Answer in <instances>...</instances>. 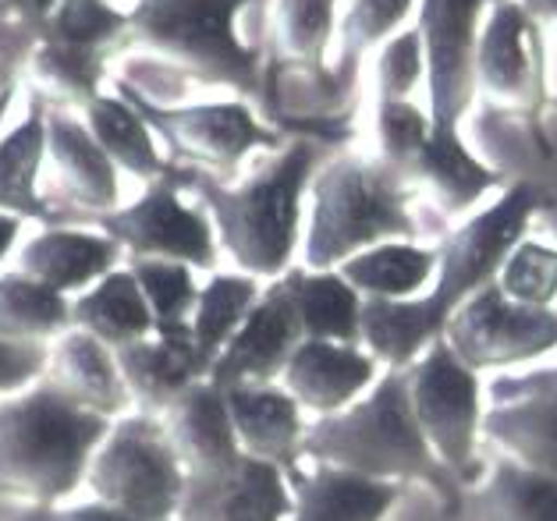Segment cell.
<instances>
[{"instance_id":"obj_1","label":"cell","mask_w":557,"mask_h":521,"mask_svg":"<svg viewBox=\"0 0 557 521\" xmlns=\"http://www.w3.org/2000/svg\"><path fill=\"white\" fill-rule=\"evenodd\" d=\"M540 210L536 185H511L494 206L461 224L437 249V281L419 298H362L359 345L387 369H409L444 337L451 312L480 287L497 281L500 263L522 241Z\"/></svg>"},{"instance_id":"obj_2","label":"cell","mask_w":557,"mask_h":521,"mask_svg":"<svg viewBox=\"0 0 557 521\" xmlns=\"http://www.w3.org/2000/svg\"><path fill=\"white\" fill-rule=\"evenodd\" d=\"M320 168V142L295 139L246 182L224 185L210 174H185V185L207 210L221 252L238 273L277 281L292 270L302 238V206Z\"/></svg>"},{"instance_id":"obj_3","label":"cell","mask_w":557,"mask_h":521,"mask_svg":"<svg viewBox=\"0 0 557 521\" xmlns=\"http://www.w3.org/2000/svg\"><path fill=\"white\" fill-rule=\"evenodd\" d=\"M107 430L111 419L75 408L44 380L0 397V507L33 514L67 504Z\"/></svg>"},{"instance_id":"obj_4","label":"cell","mask_w":557,"mask_h":521,"mask_svg":"<svg viewBox=\"0 0 557 521\" xmlns=\"http://www.w3.org/2000/svg\"><path fill=\"white\" fill-rule=\"evenodd\" d=\"M412 188L401 171L376 157H334L309 182V224L302 235L306 270H337L380 241L416 238Z\"/></svg>"},{"instance_id":"obj_5","label":"cell","mask_w":557,"mask_h":521,"mask_svg":"<svg viewBox=\"0 0 557 521\" xmlns=\"http://www.w3.org/2000/svg\"><path fill=\"white\" fill-rule=\"evenodd\" d=\"M302 458L380 483H401V479L433 486L444 483V464L416 426L405 369H387V376L356 405L312 422L306 430Z\"/></svg>"},{"instance_id":"obj_6","label":"cell","mask_w":557,"mask_h":521,"mask_svg":"<svg viewBox=\"0 0 557 521\" xmlns=\"http://www.w3.org/2000/svg\"><path fill=\"white\" fill-rule=\"evenodd\" d=\"M252 0H135L125 36L164 53L182 72L242 96L260 92V53L238 36V15Z\"/></svg>"},{"instance_id":"obj_7","label":"cell","mask_w":557,"mask_h":521,"mask_svg":"<svg viewBox=\"0 0 557 521\" xmlns=\"http://www.w3.org/2000/svg\"><path fill=\"white\" fill-rule=\"evenodd\" d=\"M89 500L111 504L135 521H174L185 497V469L157 415L128 411L92 450Z\"/></svg>"},{"instance_id":"obj_8","label":"cell","mask_w":557,"mask_h":521,"mask_svg":"<svg viewBox=\"0 0 557 521\" xmlns=\"http://www.w3.org/2000/svg\"><path fill=\"white\" fill-rule=\"evenodd\" d=\"M125 89L143 111L146 125L178 160L193 163L199 174H235L252 149L281 146L277 132L267 128L252 114L246 100H207V103H174L160 107L146 100L139 89Z\"/></svg>"},{"instance_id":"obj_9","label":"cell","mask_w":557,"mask_h":521,"mask_svg":"<svg viewBox=\"0 0 557 521\" xmlns=\"http://www.w3.org/2000/svg\"><path fill=\"white\" fill-rule=\"evenodd\" d=\"M92 227L114 238L128 259H174V263L210 273L221 263V245H216L207 210L182 199L174 171L146 185L135 202L103 213L100 221H92Z\"/></svg>"},{"instance_id":"obj_10","label":"cell","mask_w":557,"mask_h":521,"mask_svg":"<svg viewBox=\"0 0 557 521\" xmlns=\"http://www.w3.org/2000/svg\"><path fill=\"white\" fill-rule=\"evenodd\" d=\"M405 387L416 426L426 436L430 450L444 472L461 475L475 461V436L483 430L480 380L441 337L405 369Z\"/></svg>"},{"instance_id":"obj_11","label":"cell","mask_w":557,"mask_h":521,"mask_svg":"<svg viewBox=\"0 0 557 521\" xmlns=\"http://www.w3.org/2000/svg\"><path fill=\"white\" fill-rule=\"evenodd\" d=\"M444 345L472 373L519 365L557 348V312L522 306L491 281L451 312L444 326Z\"/></svg>"},{"instance_id":"obj_12","label":"cell","mask_w":557,"mask_h":521,"mask_svg":"<svg viewBox=\"0 0 557 521\" xmlns=\"http://www.w3.org/2000/svg\"><path fill=\"white\" fill-rule=\"evenodd\" d=\"M543 25L519 0H491L475 44V89L491 103L536 111L547 100Z\"/></svg>"},{"instance_id":"obj_13","label":"cell","mask_w":557,"mask_h":521,"mask_svg":"<svg viewBox=\"0 0 557 521\" xmlns=\"http://www.w3.org/2000/svg\"><path fill=\"white\" fill-rule=\"evenodd\" d=\"M486 0H423L419 36L426 50L430 128H461L475 100V44Z\"/></svg>"},{"instance_id":"obj_14","label":"cell","mask_w":557,"mask_h":521,"mask_svg":"<svg viewBox=\"0 0 557 521\" xmlns=\"http://www.w3.org/2000/svg\"><path fill=\"white\" fill-rule=\"evenodd\" d=\"M298 345H302V326L295 317L288 281L277 277L263 287L249 317L242 320L224 351L213 359L207 380L221 390L277 383Z\"/></svg>"},{"instance_id":"obj_15","label":"cell","mask_w":557,"mask_h":521,"mask_svg":"<svg viewBox=\"0 0 557 521\" xmlns=\"http://www.w3.org/2000/svg\"><path fill=\"white\" fill-rule=\"evenodd\" d=\"M117 174L121 171L114 168V160L103 153L75 111L58 107V111L47 114L44 185L58 191L64 206H72L86 221H100L103 213L121 206Z\"/></svg>"},{"instance_id":"obj_16","label":"cell","mask_w":557,"mask_h":521,"mask_svg":"<svg viewBox=\"0 0 557 521\" xmlns=\"http://www.w3.org/2000/svg\"><path fill=\"white\" fill-rule=\"evenodd\" d=\"M288 472L242 455L238 464L210 479H188L174 521H288Z\"/></svg>"},{"instance_id":"obj_17","label":"cell","mask_w":557,"mask_h":521,"mask_svg":"<svg viewBox=\"0 0 557 521\" xmlns=\"http://www.w3.org/2000/svg\"><path fill=\"white\" fill-rule=\"evenodd\" d=\"M18 266L25 277L39 281L64 298L83 295L100 277L121 266V245L107 238L100 227L78 224H44L33 238L18 245Z\"/></svg>"},{"instance_id":"obj_18","label":"cell","mask_w":557,"mask_h":521,"mask_svg":"<svg viewBox=\"0 0 557 521\" xmlns=\"http://www.w3.org/2000/svg\"><path fill=\"white\" fill-rule=\"evenodd\" d=\"M491 394L494 408L483 411V433L508 461L557 475V390L508 376L497 380Z\"/></svg>"},{"instance_id":"obj_19","label":"cell","mask_w":557,"mask_h":521,"mask_svg":"<svg viewBox=\"0 0 557 521\" xmlns=\"http://www.w3.org/2000/svg\"><path fill=\"white\" fill-rule=\"evenodd\" d=\"M380 362L362 345H337V340H302L281 373V387L298 408L327 419L356 405L373 387Z\"/></svg>"},{"instance_id":"obj_20","label":"cell","mask_w":557,"mask_h":521,"mask_svg":"<svg viewBox=\"0 0 557 521\" xmlns=\"http://www.w3.org/2000/svg\"><path fill=\"white\" fill-rule=\"evenodd\" d=\"M50 390H58L64 401H72L75 408L92 411L100 419H121L128 415L132 397L125 387V376L117 369L114 348H107L103 340L89 337L86 331H67L47 345V365L44 376Z\"/></svg>"},{"instance_id":"obj_21","label":"cell","mask_w":557,"mask_h":521,"mask_svg":"<svg viewBox=\"0 0 557 521\" xmlns=\"http://www.w3.org/2000/svg\"><path fill=\"white\" fill-rule=\"evenodd\" d=\"M160 426H164L174 455L182 461L185 483L188 479L221 475L242 458L238 436L227 415L224 390L213 387L210 380L193 383V387L160 415Z\"/></svg>"},{"instance_id":"obj_22","label":"cell","mask_w":557,"mask_h":521,"mask_svg":"<svg viewBox=\"0 0 557 521\" xmlns=\"http://www.w3.org/2000/svg\"><path fill=\"white\" fill-rule=\"evenodd\" d=\"M117 369L125 376L132 408L143 415H164L193 383L207 380V365L193 348L188 326L153 331L135 345L117 348Z\"/></svg>"},{"instance_id":"obj_23","label":"cell","mask_w":557,"mask_h":521,"mask_svg":"<svg viewBox=\"0 0 557 521\" xmlns=\"http://www.w3.org/2000/svg\"><path fill=\"white\" fill-rule=\"evenodd\" d=\"M224 401L242 455L292 472L295 461L302 458L309 430L295 397L281 383H252V387L224 390Z\"/></svg>"},{"instance_id":"obj_24","label":"cell","mask_w":557,"mask_h":521,"mask_svg":"<svg viewBox=\"0 0 557 521\" xmlns=\"http://www.w3.org/2000/svg\"><path fill=\"white\" fill-rule=\"evenodd\" d=\"M78 117L89 128L92 139L100 142V149L114 160V168L121 174L135 177V182L153 185L160 177L171 174V163L160 153V139L153 128L146 125L143 111L135 107L132 96L121 89L117 92H97L89 103L78 107Z\"/></svg>"},{"instance_id":"obj_25","label":"cell","mask_w":557,"mask_h":521,"mask_svg":"<svg viewBox=\"0 0 557 521\" xmlns=\"http://www.w3.org/2000/svg\"><path fill=\"white\" fill-rule=\"evenodd\" d=\"M398 493V483L317 464L309 475H298L292 483L288 521H384Z\"/></svg>"},{"instance_id":"obj_26","label":"cell","mask_w":557,"mask_h":521,"mask_svg":"<svg viewBox=\"0 0 557 521\" xmlns=\"http://www.w3.org/2000/svg\"><path fill=\"white\" fill-rule=\"evenodd\" d=\"M47 160V107L33 103L29 114L0 135V213L22 216L25 224H58V213L44 196Z\"/></svg>"},{"instance_id":"obj_27","label":"cell","mask_w":557,"mask_h":521,"mask_svg":"<svg viewBox=\"0 0 557 521\" xmlns=\"http://www.w3.org/2000/svg\"><path fill=\"white\" fill-rule=\"evenodd\" d=\"M409 182L426 185L444 213H466L497 188L500 174L472 153L461 139V128H430L426 146L409 168Z\"/></svg>"},{"instance_id":"obj_28","label":"cell","mask_w":557,"mask_h":521,"mask_svg":"<svg viewBox=\"0 0 557 521\" xmlns=\"http://www.w3.org/2000/svg\"><path fill=\"white\" fill-rule=\"evenodd\" d=\"M72 326L117 351L153 334L157 320L146 306L139 281L125 263L72 298Z\"/></svg>"},{"instance_id":"obj_29","label":"cell","mask_w":557,"mask_h":521,"mask_svg":"<svg viewBox=\"0 0 557 521\" xmlns=\"http://www.w3.org/2000/svg\"><path fill=\"white\" fill-rule=\"evenodd\" d=\"M292 291V306L302 340H337V345H359L362 295L337 270H306L292 266L284 273Z\"/></svg>"},{"instance_id":"obj_30","label":"cell","mask_w":557,"mask_h":521,"mask_svg":"<svg viewBox=\"0 0 557 521\" xmlns=\"http://www.w3.org/2000/svg\"><path fill=\"white\" fill-rule=\"evenodd\" d=\"M472 521H557V475L500 458L466 497Z\"/></svg>"},{"instance_id":"obj_31","label":"cell","mask_w":557,"mask_h":521,"mask_svg":"<svg viewBox=\"0 0 557 521\" xmlns=\"http://www.w3.org/2000/svg\"><path fill=\"white\" fill-rule=\"evenodd\" d=\"M433 270L437 249H423L416 241H380L337 266L362 298H419L433 281Z\"/></svg>"},{"instance_id":"obj_32","label":"cell","mask_w":557,"mask_h":521,"mask_svg":"<svg viewBox=\"0 0 557 521\" xmlns=\"http://www.w3.org/2000/svg\"><path fill=\"white\" fill-rule=\"evenodd\" d=\"M342 0H274L270 11V50L284 67L323 72L327 50L337 39Z\"/></svg>"},{"instance_id":"obj_33","label":"cell","mask_w":557,"mask_h":521,"mask_svg":"<svg viewBox=\"0 0 557 521\" xmlns=\"http://www.w3.org/2000/svg\"><path fill=\"white\" fill-rule=\"evenodd\" d=\"M72 326V298L50 291L22 270L0 273V340L50 345Z\"/></svg>"},{"instance_id":"obj_34","label":"cell","mask_w":557,"mask_h":521,"mask_svg":"<svg viewBox=\"0 0 557 521\" xmlns=\"http://www.w3.org/2000/svg\"><path fill=\"white\" fill-rule=\"evenodd\" d=\"M260 281L246 277V273H210L207 284H199V298L196 309L188 317V337H193V348L202 359V365H210L216 355L224 351L231 334L238 331L242 320L249 317V309L260 298Z\"/></svg>"},{"instance_id":"obj_35","label":"cell","mask_w":557,"mask_h":521,"mask_svg":"<svg viewBox=\"0 0 557 521\" xmlns=\"http://www.w3.org/2000/svg\"><path fill=\"white\" fill-rule=\"evenodd\" d=\"M25 64H29V78L36 82V89L64 111H78L100 92L103 67L97 50L67 47L58 39H36Z\"/></svg>"},{"instance_id":"obj_36","label":"cell","mask_w":557,"mask_h":521,"mask_svg":"<svg viewBox=\"0 0 557 521\" xmlns=\"http://www.w3.org/2000/svg\"><path fill=\"white\" fill-rule=\"evenodd\" d=\"M128 270L143 287V298L157 320V331L168 326H188V317L196 309L199 281L196 270L174 259H128Z\"/></svg>"},{"instance_id":"obj_37","label":"cell","mask_w":557,"mask_h":521,"mask_svg":"<svg viewBox=\"0 0 557 521\" xmlns=\"http://www.w3.org/2000/svg\"><path fill=\"white\" fill-rule=\"evenodd\" d=\"M128 11H117L111 0H58L36 39H58L67 47L103 53L107 44L125 36Z\"/></svg>"},{"instance_id":"obj_38","label":"cell","mask_w":557,"mask_h":521,"mask_svg":"<svg viewBox=\"0 0 557 521\" xmlns=\"http://www.w3.org/2000/svg\"><path fill=\"white\" fill-rule=\"evenodd\" d=\"M416 0H345L337 22V44L345 64H359L370 50H380L401 33Z\"/></svg>"},{"instance_id":"obj_39","label":"cell","mask_w":557,"mask_h":521,"mask_svg":"<svg viewBox=\"0 0 557 521\" xmlns=\"http://www.w3.org/2000/svg\"><path fill=\"white\" fill-rule=\"evenodd\" d=\"M373 135H376L373 157L409 177L412 160L430 139V111H419L412 100H376Z\"/></svg>"},{"instance_id":"obj_40","label":"cell","mask_w":557,"mask_h":521,"mask_svg":"<svg viewBox=\"0 0 557 521\" xmlns=\"http://www.w3.org/2000/svg\"><path fill=\"white\" fill-rule=\"evenodd\" d=\"M497 287L522 306L550 309L557 298V249L522 238L500 263Z\"/></svg>"},{"instance_id":"obj_41","label":"cell","mask_w":557,"mask_h":521,"mask_svg":"<svg viewBox=\"0 0 557 521\" xmlns=\"http://www.w3.org/2000/svg\"><path fill=\"white\" fill-rule=\"evenodd\" d=\"M373 78L376 100H409L412 89L426 78V50L419 29H401L376 50Z\"/></svg>"},{"instance_id":"obj_42","label":"cell","mask_w":557,"mask_h":521,"mask_svg":"<svg viewBox=\"0 0 557 521\" xmlns=\"http://www.w3.org/2000/svg\"><path fill=\"white\" fill-rule=\"evenodd\" d=\"M58 0H0V58L25 64Z\"/></svg>"},{"instance_id":"obj_43","label":"cell","mask_w":557,"mask_h":521,"mask_svg":"<svg viewBox=\"0 0 557 521\" xmlns=\"http://www.w3.org/2000/svg\"><path fill=\"white\" fill-rule=\"evenodd\" d=\"M47 345H8L0 340V397H11L44 376Z\"/></svg>"},{"instance_id":"obj_44","label":"cell","mask_w":557,"mask_h":521,"mask_svg":"<svg viewBox=\"0 0 557 521\" xmlns=\"http://www.w3.org/2000/svg\"><path fill=\"white\" fill-rule=\"evenodd\" d=\"M47 521H135L132 514L117 511L111 504H100V500H83V504H61V507H50Z\"/></svg>"},{"instance_id":"obj_45","label":"cell","mask_w":557,"mask_h":521,"mask_svg":"<svg viewBox=\"0 0 557 521\" xmlns=\"http://www.w3.org/2000/svg\"><path fill=\"white\" fill-rule=\"evenodd\" d=\"M18 86H22V64L0 58V135H4V121L11 114V107H15Z\"/></svg>"},{"instance_id":"obj_46","label":"cell","mask_w":557,"mask_h":521,"mask_svg":"<svg viewBox=\"0 0 557 521\" xmlns=\"http://www.w3.org/2000/svg\"><path fill=\"white\" fill-rule=\"evenodd\" d=\"M22 231H25V221H22V216L0 213V266H4L8 259L18 252V245H22Z\"/></svg>"},{"instance_id":"obj_47","label":"cell","mask_w":557,"mask_h":521,"mask_svg":"<svg viewBox=\"0 0 557 521\" xmlns=\"http://www.w3.org/2000/svg\"><path fill=\"white\" fill-rule=\"evenodd\" d=\"M540 25H557V0H519Z\"/></svg>"},{"instance_id":"obj_48","label":"cell","mask_w":557,"mask_h":521,"mask_svg":"<svg viewBox=\"0 0 557 521\" xmlns=\"http://www.w3.org/2000/svg\"><path fill=\"white\" fill-rule=\"evenodd\" d=\"M522 380L536 383V387H550V390H557V369H547V373H525Z\"/></svg>"},{"instance_id":"obj_49","label":"cell","mask_w":557,"mask_h":521,"mask_svg":"<svg viewBox=\"0 0 557 521\" xmlns=\"http://www.w3.org/2000/svg\"><path fill=\"white\" fill-rule=\"evenodd\" d=\"M18 521H47V511H33V514H22Z\"/></svg>"}]
</instances>
